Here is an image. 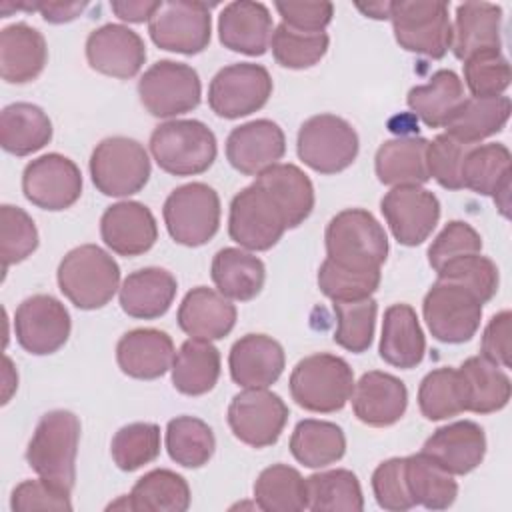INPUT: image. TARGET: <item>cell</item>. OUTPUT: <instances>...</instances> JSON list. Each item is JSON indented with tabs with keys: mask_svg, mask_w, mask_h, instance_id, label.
<instances>
[{
	"mask_svg": "<svg viewBox=\"0 0 512 512\" xmlns=\"http://www.w3.org/2000/svg\"><path fill=\"white\" fill-rule=\"evenodd\" d=\"M78 442V416L70 410H50L34 428L26 448V462L40 478L72 492L76 482Z\"/></svg>",
	"mask_w": 512,
	"mask_h": 512,
	"instance_id": "cell-1",
	"label": "cell"
},
{
	"mask_svg": "<svg viewBox=\"0 0 512 512\" xmlns=\"http://www.w3.org/2000/svg\"><path fill=\"white\" fill-rule=\"evenodd\" d=\"M56 280L60 292L80 310L106 306L120 290L118 262L96 244H82L64 254Z\"/></svg>",
	"mask_w": 512,
	"mask_h": 512,
	"instance_id": "cell-2",
	"label": "cell"
},
{
	"mask_svg": "<svg viewBox=\"0 0 512 512\" xmlns=\"http://www.w3.org/2000/svg\"><path fill=\"white\" fill-rule=\"evenodd\" d=\"M288 384L290 396L300 408L316 414H332L346 406L356 382L344 358L316 352L292 368Z\"/></svg>",
	"mask_w": 512,
	"mask_h": 512,
	"instance_id": "cell-3",
	"label": "cell"
},
{
	"mask_svg": "<svg viewBox=\"0 0 512 512\" xmlns=\"http://www.w3.org/2000/svg\"><path fill=\"white\" fill-rule=\"evenodd\" d=\"M326 258L358 270H380L388 258V236L364 208H346L332 216L324 232Z\"/></svg>",
	"mask_w": 512,
	"mask_h": 512,
	"instance_id": "cell-4",
	"label": "cell"
},
{
	"mask_svg": "<svg viewBox=\"0 0 512 512\" xmlns=\"http://www.w3.org/2000/svg\"><path fill=\"white\" fill-rule=\"evenodd\" d=\"M150 154L166 174L196 176L214 164L218 142L200 120H168L152 130Z\"/></svg>",
	"mask_w": 512,
	"mask_h": 512,
	"instance_id": "cell-5",
	"label": "cell"
},
{
	"mask_svg": "<svg viewBox=\"0 0 512 512\" xmlns=\"http://www.w3.org/2000/svg\"><path fill=\"white\" fill-rule=\"evenodd\" d=\"M88 168L96 190L112 198L140 192L152 172L146 148L128 136H110L98 142Z\"/></svg>",
	"mask_w": 512,
	"mask_h": 512,
	"instance_id": "cell-6",
	"label": "cell"
},
{
	"mask_svg": "<svg viewBox=\"0 0 512 512\" xmlns=\"http://www.w3.org/2000/svg\"><path fill=\"white\" fill-rule=\"evenodd\" d=\"M394 38L406 52L428 58H444L452 46V22L448 4L438 0L390 2Z\"/></svg>",
	"mask_w": 512,
	"mask_h": 512,
	"instance_id": "cell-7",
	"label": "cell"
},
{
	"mask_svg": "<svg viewBox=\"0 0 512 512\" xmlns=\"http://www.w3.org/2000/svg\"><path fill=\"white\" fill-rule=\"evenodd\" d=\"M218 192L204 182L174 188L162 206L170 238L182 246L198 248L210 242L220 228Z\"/></svg>",
	"mask_w": 512,
	"mask_h": 512,
	"instance_id": "cell-8",
	"label": "cell"
},
{
	"mask_svg": "<svg viewBox=\"0 0 512 512\" xmlns=\"http://www.w3.org/2000/svg\"><path fill=\"white\" fill-rule=\"evenodd\" d=\"M286 230L290 228L284 210L258 182L242 188L232 198L228 234L240 248L250 252L270 250Z\"/></svg>",
	"mask_w": 512,
	"mask_h": 512,
	"instance_id": "cell-9",
	"label": "cell"
},
{
	"mask_svg": "<svg viewBox=\"0 0 512 512\" xmlns=\"http://www.w3.org/2000/svg\"><path fill=\"white\" fill-rule=\"evenodd\" d=\"M298 158L320 174H336L354 164L360 140L352 124L336 114H316L302 122L296 138Z\"/></svg>",
	"mask_w": 512,
	"mask_h": 512,
	"instance_id": "cell-10",
	"label": "cell"
},
{
	"mask_svg": "<svg viewBox=\"0 0 512 512\" xmlns=\"http://www.w3.org/2000/svg\"><path fill=\"white\" fill-rule=\"evenodd\" d=\"M482 306L480 298L468 288L438 278L424 296L422 314L438 342L462 344L478 332Z\"/></svg>",
	"mask_w": 512,
	"mask_h": 512,
	"instance_id": "cell-11",
	"label": "cell"
},
{
	"mask_svg": "<svg viewBox=\"0 0 512 512\" xmlns=\"http://www.w3.org/2000/svg\"><path fill=\"white\" fill-rule=\"evenodd\" d=\"M138 96L154 118H176L198 108L202 84L198 72L174 60L154 62L138 80Z\"/></svg>",
	"mask_w": 512,
	"mask_h": 512,
	"instance_id": "cell-12",
	"label": "cell"
},
{
	"mask_svg": "<svg viewBox=\"0 0 512 512\" xmlns=\"http://www.w3.org/2000/svg\"><path fill=\"white\" fill-rule=\"evenodd\" d=\"M272 76L262 64L236 62L220 68L208 86L210 110L226 120L258 112L272 96Z\"/></svg>",
	"mask_w": 512,
	"mask_h": 512,
	"instance_id": "cell-13",
	"label": "cell"
},
{
	"mask_svg": "<svg viewBox=\"0 0 512 512\" xmlns=\"http://www.w3.org/2000/svg\"><path fill=\"white\" fill-rule=\"evenodd\" d=\"M206 2L170 0L160 2L158 10L148 22L152 42L176 54H200L208 48L212 36V16Z\"/></svg>",
	"mask_w": 512,
	"mask_h": 512,
	"instance_id": "cell-14",
	"label": "cell"
},
{
	"mask_svg": "<svg viewBox=\"0 0 512 512\" xmlns=\"http://www.w3.org/2000/svg\"><path fill=\"white\" fill-rule=\"evenodd\" d=\"M228 426L246 446L266 448L278 442L286 422V402L268 388H244L228 406Z\"/></svg>",
	"mask_w": 512,
	"mask_h": 512,
	"instance_id": "cell-15",
	"label": "cell"
},
{
	"mask_svg": "<svg viewBox=\"0 0 512 512\" xmlns=\"http://www.w3.org/2000/svg\"><path fill=\"white\" fill-rule=\"evenodd\" d=\"M72 330L66 306L50 294H34L22 300L14 312V336L34 356L58 352Z\"/></svg>",
	"mask_w": 512,
	"mask_h": 512,
	"instance_id": "cell-16",
	"label": "cell"
},
{
	"mask_svg": "<svg viewBox=\"0 0 512 512\" xmlns=\"http://www.w3.org/2000/svg\"><path fill=\"white\" fill-rule=\"evenodd\" d=\"M22 192L36 208L50 212L66 210L82 194V172L68 156L50 152L26 164Z\"/></svg>",
	"mask_w": 512,
	"mask_h": 512,
	"instance_id": "cell-17",
	"label": "cell"
},
{
	"mask_svg": "<svg viewBox=\"0 0 512 512\" xmlns=\"http://www.w3.org/2000/svg\"><path fill=\"white\" fill-rule=\"evenodd\" d=\"M392 236L402 246H418L440 220V200L422 186H394L380 200Z\"/></svg>",
	"mask_w": 512,
	"mask_h": 512,
	"instance_id": "cell-18",
	"label": "cell"
},
{
	"mask_svg": "<svg viewBox=\"0 0 512 512\" xmlns=\"http://www.w3.org/2000/svg\"><path fill=\"white\" fill-rule=\"evenodd\" d=\"M84 48L92 70L118 80L134 78L146 62L144 40L122 24H104L92 30Z\"/></svg>",
	"mask_w": 512,
	"mask_h": 512,
	"instance_id": "cell-19",
	"label": "cell"
},
{
	"mask_svg": "<svg viewBox=\"0 0 512 512\" xmlns=\"http://www.w3.org/2000/svg\"><path fill=\"white\" fill-rule=\"evenodd\" d=\"M286 152V136L282 128L258 118L232 128L226 138V158L234 170L244 176H258L266 168L278 164Z\"/></svg>",
	"mask_w": 512,
	"mask_h": 512,
	"instance_id": "cell-20",
	"label": "cell"
},
{
	"mask_svg": "<svg viewBox=\"0 0 512 512\" xmlns=\"http://www.w3.org/2000/svg\"><path fill=\"white\" fill-rule=\"evenodd\" d=\"M512 156L500 142L472 146L460 166V184L480 196H492L496 208L508 218L512 188Z\"/></svg>",
	"mask_w": 512,
	"mask_h": 512,
	"instance_id": "cell-21",
	"label": "cell"
},
{
	"mask_svg": "<svg viewBox=\"0 0 512 512\" xmlns=\"http://www.w3.org/2000/svg\"><path fill=\"white\" fill-rule=\"evenodd\" d=\"M100 236L118 256H140L158 240V224L148 206L122 200L108 206L100 218Z\"/></svg>",
	"mask_w": 512,
	"mask_h": 512,
	"instance_id": "cell-22",
	"label": "cell"
},
{
	"mask_svg": "<svg viewBox=\"0 0 512 512\" xmlns=\"http://www.w3.org/2000/svg\"><path fill=\"white\" fill-rule=\"evenodd\" d=\"M420 452L452 476H464L482 464L486 456V434L474 420H456L432 432Z\"/></svg>",
	"mask_w": 512,
	"mask_h": 512,
	"instance_id": "cell-23",
	"label": "cell"
},
{
	"mask_svg": "<svg viewBox=\"0 0 512 512\" xmlns=\"http://www.w3.org/2000/svg\"><path fill=\"white\" fill-rule=\"evenodd\" d=\"M354 416L372 428L396 424L408 408L406 384L394 374L370 370L360 376L352 390Z\"/></svg>",
	"mask_w": 512,
	"mask_h": 512,
	"instance_id": "cell-24",
	"label": "cell"
},
{
	"mask_svg": "<svg viewBox=\"0 0 512 512\" xmlns=\"http://www.w3.org/2000/svg\"><path fill=\"white\" fill-rule=\"evenodd\" d=\"M286 356L278 340L266 334L238 338L228 354L230 378L242 388H268L284 372Z\"/></svg>",
	"mask_w": 512,
	"mask_h": 512,
	"instance_id": "cell-25",
	"label": "cell"
},
{
	"mask_svg": "<svg viewBox=\"0 0 512 512\" xmlns=\"http://www.w3.org/2000/svg\"><path fill=\"white\" fill-rule=\"evenodd\" d=\"M272 32V16L262 2H230L218 16L220 44L232 52L262 56L270 48Z\"/></svg>",
	"mask_w": 512,
	"mask_h": 512,
	"instance_id": "cell-26",
	"label": "cell"
},
{
	"mask_svg": "<svg viewBox=\"0 0 512 512\" xmlns=\"http://www.w3.org/2000/svg\"><path fill=\"white\" fill-rule=\"evenodd\" d=\"M176 350L170 334L158 328H134L116 344L118 368L136 380H156L174 362Z\"/></svg>",
	"mask_w": 512,
	"mask_h": 512,
	"instance_id": "cell-27",
	"label": "cell"
},
{
	"mask_svg": "<svg viewBox=\"0 0 512 512\" xmlns=\"http://www.w3.org/2000/svg\"><path fill=\"white\" fill-rule=\"evenodd\" d=\"M236 306L218 290L208 286H196L186 292L178 306V326L190 338L222 340L236 324Z\"/></svg>",
	"mask_w": 512,
	"mask_h": 512,
	"instance_id": "cell-28",
	"label": "cell"
},
{
	"mask_svg": "<svg viewBox=\"0 0 512 512\" xmlns=\"http://www.w3.org/2000/svg\"><path fill=\"white\" fill-rule=\"evenodd\" d=\"M48 62L46 38L30 24L16 22L0 32V76L8 84L36 80Z\"/></svg>",
	"mask_w": 512,
	"mask_h": 512,
	"instance_id": "cell-29",
	"label": "cell"
},
{
	"mask_svg": "<svg viewBox=\"0 0 512 512\" xmlns=\"http://www.w3.org/2000/svg\"><path fill=\"white\" fill-rule=\"evenodd\" d=\"M178 282L172 272L158 266L130 272L120 290L118 300L124 314L138 320H154L168 312L174 302Z\"/></svg>",
	"mask_w": 512,
	"mask_h": 512,
	"instance_id": "cell-30",
	"label": "cell"
},
{
	"mask_svg": "<svg viewBox=\"0 0 512 512\" xmlns=\"http://www.w3.org/2000/svg\"><path fill=\"white\" fill-rule=\"evenodd\" d=\"M456 370L462 390L464 412L492 414L508 404L512 384L510 376L504 372L502 366L490 362L480 354L466 358Z\"/></svg>",
	"mask_w": 512,
	"mask_h": 512,
	"instance_id": "cell-31",
	"label": "cell"
},
{
	"mask_svg": "<svg viewBox=\"0 0 512 512\" xmlns=\"http://www.w3.org/2000/svg\"><path fill=\"white\" fill-rule=\"evenodd\" d=\"M378 352L386 364L402 370L416 368L422 362L426 338L410 304L400 302L386 308Z\"/></svg>",
	"mask_w": 512,
	"mask_h": 512,
	"instance_id": "cell-32",
	"label": "cell"
},
{
	"mask_svg": "<svg viewBox=\"0 0 512 512\" xmlns=\"http://www.w3.org/2000/svg\"><path fill=\"white\" fill-rule=\"evenodd\" d=\"M502 8L490 2H464L456 8L452 26V52L458 60L484 50H500Z\"/></svg>",
	"mask_w": 512,
	"mask_h": 512,
	"instance_id": "cell-33",
	"label": "cell"
},
{
	"mask_svg": "<svg viewBox=\"0 0 512 512\" xmlns=\"http://www.w3.org/2000/svg\"><path fill=\"white\" fill-rule=\"evenodd\" d=\"M210 276L228 300L248 302L256 298L266 282L264 262L244 248H222L214 254Z\"/></svg>",
	"mask_w": 512,
	"mask_h": 512,
	"instance_id": "cell-34",
	"label": "cell"
},
{
	"mask_svg": "<svg viewBox=\"0 0 512 512\" xmlns=\"http://www.w3.org/2000/svg\"><path fill=\"white\" fill-rule=\"evenodd\" d=\"M428 140L420 136H400L380 144L374 156V170L386 186H422L430 180L426 168Z\"/></svg>",
	"mask_w": 512,
	"mask_h": 512,
	"instance_id": "cell-35",
	"label": "cell"
},
{
	"mask_svg": "<svg viewBox=\"0 0 512 512\" xmlns=\"http://www.w3.org/2000/svg\"><path fill=\"white\" fill-rule=\"evenodd\" d=\"M510 110V98L504 94L494 98L466 96L444 124V132L466 144H480L506 126Z\"/></svg>",
	"mask_w": 512,
	"mask_h": 512,
	"instance_id": "cell-36",
	"label": "cell"
},
{
	"mask_svg": "<svg viewBox=\"0 0 512 512\" xmlns=\"http://www.w3.org/2000/svg\"><path fill=\"white\" fill-rule=\"evenodd\" d=\"M220 352L210 340L188 338L172 362V384L184 396L208 394L220 378Z\"/></svg>",
	"mask_w": 512,
	"mask_h": 512,
	"instance_id": "cell-37",
	"label": "cell"
},
{
	"mask_svg": "<svg viewBox=\"0 0 512 512\" xmlns=\"http://www.w3.org/2000/svg\"><path fill=\"white\" fill-rule=\"evenodd\" d=\"M52 140L48 114L30 102H14L0 112V146L12 156H28Z\"/></svg>",
	"mask_w": 512,
	"mask_h": 512,
	"instance_id": "cell-38",
	"label": "cell"
},
{
	"mask_svg": "<svg viewBox=\"0 0 512 512\" xmlns=\"http://www.w3.org/2000/svg\"><path fill=\"white\" fill-rule=\"evenodd\" d=\"M254 182L264 186L280 204L286 214L288 228L300 226L312 214L316 200L314 186L296 164L278 162L258 174Z\"/></svg>",
	"mask_w": 512,
	"mask_h": 512,
	"instance_id": "cell-39",
	"label": "cell"
},
{
	"mask_svg": "<svg viewBox=\"0 0 512 512\" xmlns=\"http://www.w3.org/2000/svg\"><path fill=\"white\" fill-rule=\"evenodd\" d=\"M464 84L454 70H436L426 84L408 90V108L430 128H444L464 100Z\"/></svg>",
	"mask_w": 512,
	"mask_h": 512,
	"instance_id": "cell-40",
	"label": "cell"
},
{
	"mask_svg": "<svg viewBox=\"0 0 512 512\" xmlns=\"http://www.w3.org/2000/svg\"><path fill=\"white\" fill-rule=\"evenodd\" d=\"M292 456L306 468H324L346 452L344 430L328 420H300L290 436Z\"/></svg>",
	"mask_w": 512,
	"mask_h": 512,
	"instance_id": "cell-41",
	"label": "cell"
},
{
	"mask_svg": "<svg viewBox=\"0 0 512 512\" xmlns=\"http://www.w3.org/2000/svg\"><path fill=\"white\" fill-rule=\"evenodd\" d=\"M190 500L186 478L168 468L146 472L128 494L130 510L138 512H184L190 508Z\"/></svg>",
	"mask_w": 512,
	"mask_h": 512,
	"instance_id": "cell-42",
	"label": "cell"
},
{
	"mask_svg": "<svg viewBox=\"0 0 512 512\" xmlns=\"http://www.w3.org/2000/svg\"><path fill=\"white\" fill-rule=\"evenodd\" d=\"M404 474L410 496L416 506L428 510H446L458 496V484L450 472L432 458L418 452L404 458Z\"/></svg>",
	"mask_w": 512,
	"mask_h": 512,
	"instance_id": "cell-43",
	"label": "cell"
},
{
	"mask_svg": "<svg viewBox=\"0 0 512 512\" xmlns=\"http://www.w3.org/2000/svg\"><path fill=\"white\" fill-rule=\"evenodd\" d=\"M254 502L256 508L266 512L306 510V478L288 464H272L264 468L254 482Z\"/></svg>",
	"mask_w": 512,
	"mask_h": 512,
	"instance_id": "cell-44",
	"label": "cell"
},
{
	"mask_svg": "<svg viewBox=\"0 0 512 512\" xmlns=\"http://www.w3.org/2000/svg\"><path fill=\"white\" fill-rule=\"evenodd\" d=\"M308 510L312 512H360L364 496L352 470L336 468L306 478Z\"/></svg>",
	"mask_w": 512,
	"mask_h": 512,
	"instance_id": "cell-45",
	"label": "cell"
},
{
	"mask_svg": "<svg viewBox=\"0 0 512 512\" xmlns=\"http://www.w3.org/2000/svg\"><path fill=\"white\" fill-rule=\"evenodd\" d=\"M168 456L184 468H202L216 450L212 428L196 416H176L166 426Z\"/></svg>",
	"mask_w": 512,
	"mask_h": 512,
	"instance_id": "cell-46",
	"label": "cell"
},
{
	"mask_svg": "<svg viewBox=\"0 0 512 512\" xmlns=\"http://www.w3.org/2000/svg\"><path fill=\"white\" fill-rule=\"evenodd\" d=\"M330 38L326 32H304L280 22L270 38L274 60L282 68L304 70L318 64L328 52Z\"/></svg>",
	"mask_w": 512,
	"mask_h": 512,
	"instance_id": "cell-47",
	"label": "cell"
},
{
	"mask_svg": "<svg viewBox=\"0 0 512 512\" xmlns=\"http://www.w3.org/2000/svg\"><path fill=\"white\" fill-rule=\"evenodd\" d=\"M418 408L426 420H448L464 412L458 370L450 366L428 372L418 386Z\"/></svg>",
	"mask_w": 512,
	"mask_h": 512,
	"instance_id": "cell-48",
	"label": "cell"
},
{
	"mask_svg": "<svg viewBox=\"0 0 512 512\" xmlns=\"http://www.w3.org/2000/svg\"><path fill=\"white\" fill-rule=\"evenodd\" d=\"M334 314H336V330H334V342L354 354H362L370 348L376 328V314L378 304L376 300L364 298V300H352V302H334Z\"/></svg>",
	"mask_w": 512,
	"mask_h": 512,
	"instance_id": "cell-49",
	"label": "cell"
},
{
	"mask_svg": "<svg viewBox=\"0 0 512 512\" xmlns=\"http://www.w3.org/2000/svg\"><path fill=\"white\" fill-rule=\"evenodd\" d=\"M114 464L122 472H134L150 464L160 454V426L152 422H132L122 426L110 442Z\"/></svg>",
	"mask_w": 512,
	"mask_h": 512,
	"instance_id": "cell-50",
	"label": "cell"
},
{
	"mask_svg": "<svg viewBox=\"0 0 512 512\" xmlns=\"http://www.w3.org/2000/svg\"><path fill=\"white\" fill-rule=\"evenodd\" d=\"M318 288L332 302L370 298L382 280L380 270H358L326 258L318 268Z\"/></svg>",
	"mask_w": 512,
	"mask_h": 512,
	"instance_id": "cell-51",
	"label": "cell"
},
{
	"mask_svg": "<svg viewBox=\"0 0 512 512\" xmlns=\"http://www.w3.org/2000/svg\"><path fill=\"white\" fill-rule=\"evenodd\" d=\"M38 248V230L32 216L20 206H0V258L2 270L24 262Z\"/></svg>",
	"mask_w": 512,
	"mask_h": 512,
	"instance_id": "cell-52",
	"label": "cell"
},
{
	"mask_svg": "<svg viewBox=\"0 0 512 512\" xmlns=\"http://www.w3.org/2000/svg\"><path fill=\"white\" fill-rule=\"evenodd\" d=\"M512 80L510 64L502 50H484L464 60V82L472 96H502Z\"/></svg>",
	"mask_w": 512,
	"mask_h": 512,
	"instance_id": "cell-53",
	"label": "cell"
},
{
	"mask_svg": "<svg viewBox=\"0 0 512 512\" xmlns=\"http://www.w3.org/2000/svg\"><path fill=\"white\" fill-rule=\"evenodd\" d=\"M436 274L442 280H450L468 288L472 294L480 298L482 304L494 298L500 284L498 266L480 252L450 260L440 270H436Z\"/></svg>",
	"mask_w": 512,
	"mask_h": 512,
	"instance_id": "cell-54",
	"label": "cell"
},
{
	"mask_svg": "<svg viewBox=\"0 0 512 512\" xmlns=\"http://www.w3.org/2000/svg\"><path fill=\"white\" fill-rule=\"evenodd\" d=\"M476 144H466L446 132L432 138L426 146L428 176L446 190H462L460 166L466 152Z\"/></svg>",
	"mask_w": 512,
	"mask_h": 512,
	"instance_id": "cell-55",
	"label": "cell"
},
{
	"mask_svg": "<svg viewBox=\"0 0 512 512\" xmlns=\"http://www.w3.org/2000/svg\"><path fill=\"white\" fill-rule=\"evenodd\" d=\"M482 250L480 234L464 220H450L428 248V264L440 270L446 262Z\"/></svg>",
	"mask_w": 512,
	"mask_h": 512,
	"instance_id": "cell-56",
	"label": "cell"
},
{
	"mask_svg": "<svg viewBox=\"0 0 512 512\" xmlns=\"http://www.w3.org/2000/svg\"><path fill=\"white\" fill-rule=\"evenodd\" d=\"M372 492L378 506L390 512H404L416 506L406 484L404 458H388L376 466L372 472Z\"/></svg>",
	"mask_w": 512,
	"mask_h": 512,
	"instance_id": "cell-57",
	"label": "cell"
},
{
	"mask_svg": "<svg viewBox=\"0 0 512 512\" xmlns=\"http://www.w3.org/2000/svg\"><path fill=\"white\" fill-rule=\"evenodd\" d=\"M10 508L16 512L30 510H72L70 492L44 480H24L20 482L10 496Z\"/></svg>",
	"mask_w": 512,
	"mask_h": 512,
	"instance_id": "cell-58",
	"label": "cell"
},
{
	"mask_svg": "<svg viewBox=\"0 0 512 512\" xmlns=\"http://www.w3.org/2000/svg\"><path fill=\"white\" fill-rule=\"evenodd\" d=\"M274 8L286 26L304 32H324L334 16L332 2H276Z\"/></svg>",
	"mask_w": 512,
	"mask_h": 512,
	"instance_id": "cell-59",
	"label": "cell"
},
{
	"mask_svg": "<svg viewBox=\"0 0 512 512\" xmlns=\"http://www.w3.org/2000/svg\"><path fill=\"white\" fill-rule=\"evenodd\" d=\"M510 334H512L510 310H502L494 314L482 332V342H480L482 356L502 368H510V350H512Z\"/></svg>",
	"mask_w": 512,
	"mask_h": 512,
	"instance_id": "cell-60",
	"label": "cell"
},
{
	"mask_svg": "<svg viewBox=\"0 0 512 512\" xmlns=\"http://www.w3.org/2000/svg\"><path fill=\"white\" fill-rule=\"evenodd\" d=\"M160 2H146V0H114L110 4L112 12L124 20V22H132V24H140V22H150V18L154 16V12L158 10Z\"/></svg>",
	"mask_w": 512,
	"mask_h": 512,
	"instance_id": "cell-61",
	"label": "cell"
},
{
	"mask_svg": "<svg viewBox=\"0 0 512 512\" xmlns=\"http://www.w3.org/2000/svg\"><path fill=\"white\" fill-rule=\"evenodd\" d=\"M88 2H38V12L50 24H64L76 20Z\"/></svg>",
	"mask_w": 512,
	"mask_h": 512,
	"instance_id": "cell-62",
	"label": "cell"
},
{
	"mask_svg": "<svg viewBox=\"0 0 512 512\" xmlns=\"http://www.w3.org/2000/svg\"><path fill=\"white\" fill-rule=\"evenodd\" d=\"M2 382H4V392H2V404H8L14 390L18 388V374L14 368V362L4 356V370H2Z\"/></svg>",
	"mask_w": 512,
	"mask_h": 512,
	"instance_id": "cell-63",
	"label": "cell"
},
{
	"mask_svg": "<svg viewBox=\"0 0 512 512\" xmlns=\"http://www.w3.org/2000/svg\"><path fill=\"white\" fill-rule=\"evenodd\" d=\"M356 8L374 20H388L390 16V2H368V4H356Z\"/></svg>",
	"mask_w": 512,
	"mask_h": 512,
	"instance_id": "cell-64",
	"label": "cell"
}]
</instances>
